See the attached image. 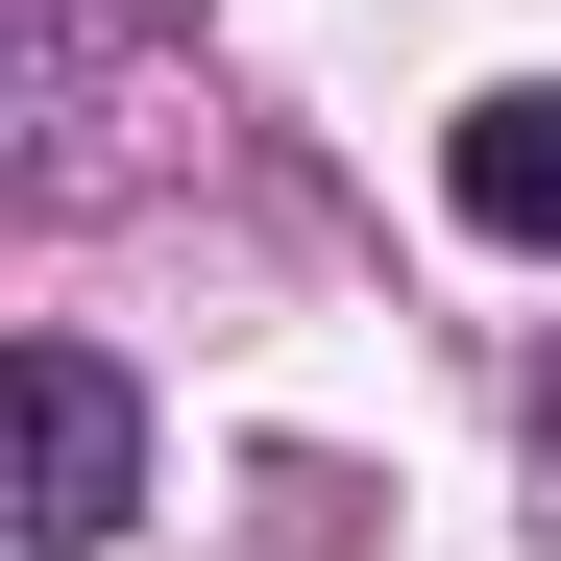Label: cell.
I'll return each mask as SVG.
<instances>
[{
	"instance_id": "3",
	"label": "cell",
	"mask_w": 561,
	"mask_h": 561,
	"mask_svg": "<svg viewBox=\"0 0 561 561\" xmlns=\"http://www.w3.org/2000/svg\"><path fill=\"white\" fill-rule=\"evenodd\" d=\"M537 489H561V366H537Z\"/></svg>"
},
{
	"instance_id": "2",
	"label": "cell",
	"mask_w": 561,
	"mask_h": 561,
	"mask_svg": "<svg viewBox=\"0 0 561 561\" xmlns=\"http://www.w3.org/2000/svg\"><path fill=\"white\" fill-rule=\"evenodd\" d=\"M463 220H489V244H561V73L463 99Z\"/></svg>"
},
{
	"instance_id": "1",
	"label": "cell",
	"mask_w": 561,
	"mask_h": 561,
	"mask_svg": "<svg viewBox=\"0 0 561 561\" xmlns=\"http://www.w3.org/2000/svg\"><path fill=\"white\" fill-rule=\"evenodd\" d=\"M123 489H147L123 366H99V342H25V537H73V561H99V537H123Z\"/></svg>"
}]
</instances>
